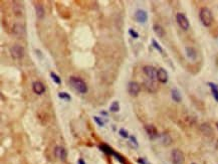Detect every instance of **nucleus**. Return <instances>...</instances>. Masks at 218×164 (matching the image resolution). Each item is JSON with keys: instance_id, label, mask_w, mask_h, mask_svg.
I'll return each instance as SVG.
<instances>
[{"instance_id": "obj_24", "label": "nucleus", "mask_w": 218, "mask_h": 164, "mask_svg": "<svg viewBox=\"0 0 218 164\" xmlns=\"http://www.w3.org/2000/svg\"><path fill=\"white\" fill-rule=\"evenodd\" d=\"M120 110V105H119V102L118 101H114L112 103V105L110 106V111L113 112V113H116Z\"/></svg>"}, {"instance_id": "obj_10", "label": "nucleus", "mask_w": 218, "mask_h": 164, "mask_svg": "<svg viewBox=\"0 0 218 164\" xmlns=\"http://www.w3.org/2000/svg\"><path fill=\"white\" fill-rule=\"evenodd\" d=\"M135 19L137 20L139 23H145L148 20V14L145 10L142 9H139V10L136 11L135 13Z\"/></svg>"}, {"instance_id": "obj_25", "label": "nucleus", "mask_w": 218, "mask_h": 164, "mask_svg": "<svg viewBox=\"0 0 218 164\" xmlns=\"http://www.w3.org/2000/svg\"><path fill=\"white\" fill-rule=\"evenodd\" d=\"M51 80L54 82V83H56V85H61V78L60 77H58L56 72H51Z\"/></svg>"}, {"instance_id": "obj_21", "label": "nucleus", "mask_w": 218, "mask_h": 164, "mask_svg": "<svg viewBox=\"0 0 218 164\" xmlns=\"http://www.w3.org/2000/svg\"><path fill=\"white\" fill-rule=\"evenodd\" d=\"M13 4V11H14V13L16 15H22L23 14V8H22V6L20 5H16L17 2L14 1V2H12Z\"/></svg>"}, {"instance_id": "obj_3", "label": "nucleus", "mask_w": 218, "mask_h": 164, "mask_svg": "<svg viewBox=\"0 0 218 164\" xmlns=\"http://www.w3.org/2000/svg\"><path fill=\"white\" fill-rule=\"evenodd\" d=\"M10 54L13 58H16V60L22 58L24 57V47L19 44L13 45L12 47H10Z\"/></svg>"}, {"instance_id": "obj_1", "label": "nucleus", "mask_w": 218, "mask_h": 164, "mask_svg": "<svg viewBox=\"0 0 218 164\" xmlns=\"http://www.w3.org/2000/svg\"><path fill=\"white\" fill-rule=\"evenodd\" d=\"M70 84L75 91H78L80 94H85L88 92V86L85 83L84 80H81L79 77L71 76L70 78Z\"/></svg>"}, {"instance_id": "obj_34", "label": "nucleus", "mask_w": 218, "mask_h": 164, "mask_svg": "<svg viewBox=\"0 0 218 164\" xmlns=\"http://www.w3.org/2000/svg\"><path fill=\"white\" fill-rule=\"evenodd\" d=\"M216 127H217V129H218V123H216Z\"/></svg>"}, {"instance_id": "obj_4", "label": "nucleus", "mask_w": 218, "mask_h": 164, "mask_svg": "<svg viewBox=\"0 0 218 164\" xmlns=\"http://www.w3.org/2000/svg\"><path fill=\"white\" fill-rule=\"evenodd\" d=\"M171 158H172L173 164H183L185 161L184 154L179 149H174L173 151L171 152Z\"/></svg>"}, {"instance_id": "obj_16", "label": "nucleus", "mask_w": 218, "mask_h": 164, "mask_svg": "<svg viewBox=\"0 0 218 164\" xmlns=\"http://www.w3.org/2000/svg\"><path fill=\"white\" fill-rule=\"evenodd\" d=\"M200 131L206 136H209L212 134V128L210 127L209 124H207V123H204V124H202L200 126Z\"/></svg>"}, {"instance_id": "obj_19", "label": "nucleus", "mask_w": 218, "mask_h": 164, "mask_svg": "<svg viewBox=\"0 0 218 164\" xmlns=\"http://www.w3.org/2000/svg\"><path fill=\"white\" fill-rule=\"evenodd\" d=\"M208 86L210 87L211 92L213 95V98L215 99V101L218 102V86L215 85L214 83H208Z\"/></svg>"}, {"instance_id": "obj_7", "label": "nucleus", "mask_w": 218, "mask_h": 164, "mask_svg": "<svg viewBox=\"0 0 218 164\" xmlns=\"http://www.w3.org/2000/svg\"><path fill=\"white\" fill-rule=\"evenodd\" d=\"M140 91H141V86L139 83H137V82H130L128 85V92L131 96L136 97V96L139 95Z\"/></svg>"}, {"instance_id": "obj_20", "label": "nucleus", "mask_w": 218, "mask_h": 164, "mask_svg": "<svg viewBox=\"0 0 218 164\" xmlns=\"http://www.w3.org/2000/svg\"><path fill=\"white\" fill-rule=\"evenodd\" d=\"M153 29H154V32H155L159 37H163L165 34V30L163 29V27L159 24H155L153 26Z\"/></svg>"}, {"instance_id": "obj_30", "label": "nucleus", "mask_w": 218, "mask_h": 164, "mask_svg": "<svg viewBox=\"0 0 218 164\" xmlns=\"http://www.w3.org/2000/svg\"><path fill=\"white\" fill-rule=\"evenodd\" d=\"M129 33L133 38H138L139 37V33L137 32V31H135L134 29H132V28L129 29Z\"/></svg>"}, {"instance_id": "obj_27", "label": "nucleus", "mask_w": 218, "mask_h": 164, "mask_svg": "<svg viewBox=\"0 0 218 164\" xmlns=\"http://www.w3.org/2000/svg\"><path fill=\"white\" fill-rule=\"evenodd\" d=\"M152 45H153V47H155V48L157 49V51H158L159 52H161V53H163V52H164V51H163V48L161 47V45L159 44V43L156 42L155 39H152Z\"/></svg>"}, {"instance_id": "obj_15", "label": "nucleus", "mask_w": 218, "mask_h": 164, "mask_svg": "<svg viewBox=\"0 0 218 164\" xmlns=\"http://www.w3.org/2000/svg\"><path fill=\"white\" fill-rule=\"evenodd\" d=\"M160 138H161V142L163 145L165 146H169V145L172 144V138L171 136L168 134V133H163L160 135Z\"/></svg>"}, {"instance_id": "obj_26", "label": "nucleus", "mask_w": 218, "mask_h": 164, "mask_svg": "<svg viewBox=\"0 0 218 164\" xmlns=\"http://www.w3.org/2000/svg\"><path fill=\"white\" fill-rule=\"evenodd\" d=\"M58 98L61 100H66V101H70L71 97L70 96V94H67L65 92H60L58 93Z\"/></svg>"}, {"instance_id": "obj_5", "label": "nucleus", "mask_w": 218, "mask_h": 164, "mask_svg": "<svg viewBox=\"0 0 218 164\" xmlns=\"http://www.w3.org/2000/svg\"><path fill=\"white\" fill-rule=\"evenodd\" d=\"M176 20H177V23L179 24V26L182 29H184V30H188L189 29V26H190L189 20H188V18L183 14V13H177V14H176Z\"/></svg>"}, {"instance_id": "obj_13", "label": "nucleus", "mask_w": 218, "mask_h": 164, "mask_svg": "<svg viewBox=\"0 0 218 164\" xmlns=\"http://www.w3.org/2000/svg\"><path fill=\"white\" fill-rule=\"evenodd\" d=\"M32 89H33V92L37 95H42L45 92V87L44 85L39 81H36L33 83L32 85Z\"/></svg>"}, {"instance_id": "obj_35", "label": "nucleus", "mask_w": 218, "mask_h": 164, "mask_svg": "<svg viewBox=\"0 0 218 164\" xmlns=\"http://www.w3.org/2000/svg\"><path fill=\"white\" fill-rule=\"evenodd\" d=\"M192 164H196V163H192Z\"/></svg>"}, {"instance_id": "obj_28", "label": "nucleus", "mask_w": 218, "mask_h": 164, "mask_svg": "<svg viewBox=\"0 0 218 164\" xmlns=\"http://www.w3.org/2000/svg\"><path fill=\"white\" fill-rule=\"evenodd\" d=\"M94 120L97 122V124H98L99 126L103 127L104 125H105V122H104V121L102 120V118H99V117H98V116H94Z\"/></svg>"}, {"instance_id": "obj_12", "label": "nucleus", "mask_w": 218, "mask_h": 164, "mask_svg": "<svg viewBox=\"0 0 218 164\" xmlns=\"http://www.w3.org/2000/svg\"><path fill=\"white\" fill-rule=\"evenodd\" d=\"M145 130H146L148 136L151 139H156L157 137H159V133L154 125H146L145 126Z\"/></svg>"}, {"instance_id": "obj_33", "label": "nucleus", "mask_w": 218, "mask_h": 164, "mask_svg": "<svg viewBox=\"0 0 218 164\" xmlns=\"http://www.w3.org/2000/svg\"><path fill=\"white\" fill-rule=\"evenodd\" d=\"M78 164H85V162L83 160V159H79V161H78Z\"/></svg>"}, {"instance_id": "obj_32", "label": "nucleus", "mask_w": 218, "mask_h": 164, "mask_svg": "<svg viewBox=\"0 0 218 164\" xmlns=\"http://www.w3.org/2000/svg\"><path fill=\"white\" fill-rule=\"evenodd\" d=\"M138 163H140V164H148V163L146 162V160H145V159H143V158L138 159Z\"/></svg>"}, {"instance_id": "obj_2", "label": "nucleus", "mask_w": 218, "mask_h": 164, "mask_svg": "<svg viewBox=\"0 0 218 164\" xmlns=\"http://www.w3.org/2000/svg\"><path fill=\"white\" fill-rule=\"evenodd\" d=\"M199 18L204 26H210L213 21V16L210 9H208L207 7L201 8L200 12H199Z\"/></svg>"}, {"instance_id": "obj_22", "label": "nucleus", "mask_w": 218, "mask_h": 164, "mask_svg": "<svg viewBox=\"0 0 218 164\" xmlns=\"http://www.w3.org/2000/svg\"><path fill=\"white\" fill-rule=\"evenodd\" d=\"M99 148L101 149L103 152H105V153L109 154V155H113V154L115 153V151H114V150H113L110 146H108V145H106V144H102V145H99Z\"/></svg>"}, {"instance_id": "obj_14", "label": "nucleus", "mask_w": 218, "mask_h": 164, "mask_svg": "<svg viewBox=\"0 0 218 164\" xmlns=\"http://www.w3.org/2000/svg\"><path fill=\"white\" fill-rule=\"evenodd\" d=\"M185 52H186V56H187V57L189 58V60L191 61H195L197 57V53H196V51L193 48V47H185Z\"/></svg>"}, {"instance_id": "obj_9", "label": "nucleus", "mask_w": 218, "mask_h": 164, "mask_svg": "<svg viewBox=\"0 0 218 164\" xmlns=\"http://www.w3.org/2000/svg\"><path fill=\"white\" fill-rule=\"evenodd\" d=\"M144 86H145V88H146V90L150 93H155L158 90V86H157L156 81H153V80H150V79L144 81Z\"/></svg>"}, {"instance_id": "obj_17", "label": "nucleus", "mask_w": 218, "mask_h": 164, "mask_svg": "<svg viewBox=\"0 0 218 164\" xmlns=\"http://www.w3.org/2000/svg\"><path fill=\"white\" fill-rule=\"evenodd\" d=\"M34 9H35V13H36V16L38 18H43L44 16V8L41 4H35L34 5Z\"/></svg>"}, {"instance_id": "obj_6", "label": "nucleus", "mask_w": 218, "mask_h": 164, "mask_svg": "<svg viewBox=\"0 0 218 164\" xmlns=\"http://www.w3.org/2000/svg\"><path fill=\"white\" fill-rule=\"evenodd\" d=\"M144 74L148 77V79L156 81L157 80V70L152 66H145L143 67Z\"/></svg>"}, {"instance_id": "obj_29", "label": "nucleus", "mask_w": 218, "mask_h": 164, "mask_svg": "<svg viewBox=\"0 0 218 164\" xmlns=\"http://www.w3.org/2000/svg\"><path fill=\"white\" fill-rule=\"evenodd\" d=\"M119 134L122 136V137H124V138H129L130 136H129V133H128V131L127 130H125V129H120V131H119Z\"/></svg>"}, {"instance_id": "obj_11", "label": "nucleus", "mask_w": 218, "mask_h": 164, "mask_svg": "<svg viewBox=\"0 0 218 164\" xmlns=\"http://www.w3.org/2000/svg\"><path fill=\"white\" fill-rule=\"evenodd\" d=\"M157 80L162 84H166L168 82V72L163 67L157 70Z\"/></svg>"}, {"instance_id": "obj_31", "label": "nucleus", "mask_w": 218, "mask_h": 164, "mask_svg": "<svg viewBox=\"0 0 218 164\" xmlns=\"http://www.w3.org/2000/svg\"><path fill=\"white\" fill-rule=\"evenodd\" d=\"M130 140H131V142L134 144L135 147H138V142H137V139H136L135 136H130Z\"/></svg>"}, {"instance_id": "obj_18", "label": "nucleus", "mask_w": 218, "mask_h": 164, "mask_svg": "<svg viewBox=\"0 0 218 164\" xmlns=\"http://www.w3.org/2000/svg\"><path fill=\"white\" fill-rule=\"evenodd\" d=\"M171 97L177 103H180L181 102V99H182L180 92L177 89H172V91H171Z\"/></svg>"}, {"instance_id": "obj_23", "label": "nucleus", "mask_w": 218, "mask_h": 164, "mask_svg": "<svg viewBox=\"0 0 218 164\" xmlns=\"http://www.w3.org/2000/svg\"><path fill=\"white\" fill-rule=\"evenodd\" d=\"M13 32L16 35H22L24 34V27L20 24H15L13 26Z\"/></svg>"}, {"instance_id": "obj_8", "label": "nucleus", "mask_w": 218, "mask_h": 164, "mask_svg": "<svg viewBox=\"0 0 218 164\" xmlns=\"http://www.w3.org/2000/svg\"><path fill=\"white\" fill-rule=\"evenodd\" d=\"M54 156L61 161H65L66 157H67V152L63 147L56 146V148H54Z\"/></svg>"}]
</instances>
